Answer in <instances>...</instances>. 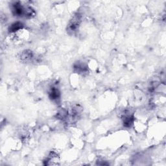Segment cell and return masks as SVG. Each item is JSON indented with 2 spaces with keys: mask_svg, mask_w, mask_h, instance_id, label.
I'll return each mask as SVG.
<instances>
[{
  "mask_svg": "<svg viewBox=\"0 0 166 166\" xmlns=\"http://www.w3.org/2000/svg\"><path fill=\"white\" fill-rule=\"evenodd\" d=\"M49 96L52 99H57L60 96V93L57 88H53L49 92Z\"/></svg>",
  "mask_w": 166,
  "mask_h": 166,
  "instance_id": "cell-1",
  "label": "cell"
},
{
  "mask_svg": "<svg viewBox=\"0 0 166 166\" xmlns=\"http://www.w3.org/2000/svg\"><path fill=\"white\" fill-rule=\"evenodd\" d=\"M21 23H14V24L11 26L10 30H11V31L12 32L16 31H18V30L20 29L21 28Z\"/></svg>",
  "mask_w": 166,
  "mask_h": 166,
  "instance_id": "cell-2",
  "label": "cell"
}]
</instances>
